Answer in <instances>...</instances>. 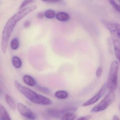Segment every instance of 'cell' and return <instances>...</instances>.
<instances>
[{
	"mask_svg": "<svg viewBox=\"0 0 120 120\" xmlns=\"http://www.w3.org/2000/svg\"><path fill=\"white\" fill-rule=\"evenodd\" d=\"M15 85L17 90L33 103L45 105H50L52 103L50 99L22 85L18 81H15Z\"/></svg>",
	"mask_w": 120,
	"mask_h": 120,
	"instance_id": "1",
	"label": "cell"
},
{
	"mask_svg": "<svg viewBox=\"0 0 120 120\" xmlns=\"http://www.w3.org/2000/svg\"><path fill=\"white\" fill-rule=\"evenodd\" d=\"M19 21L16 17L14 15L6 23L2 34L1 50L3 53H5L6 52L10 37L17 23Z\"/></svg>",
	"mask_w": 120,
	"mask_h": 120,
	"instance_id": "2",
	"label": "cell"
},
{
	"mask_svg": "<svg viewBox=\"0 0 120 120\" xmlns=\"http://www.w3.org/2000/svg\"><path fill=\"white\" fill-rule=\"evenodd\" d=\"M118 69V63L117 61H114L111 64L108 82L107 83V88L110 92H114L117 88Z\"/></svg>",
	"mask_w": 120,
	"mask_h": 120,
	"instance_id": "3",
	"label": "cell"
},
{
	"mask_svg": "<svg viewBox=\"0 0 120 120\" xmlns=\"http://www.w3.org/2000/svg\"><path fill=\"white\" fill-rule=\"evenodd\" d=\"M115 98L114 92H109L104 98L91 109V112H97L104 111L113 102Z\"/></svg>",
	"mask_w": 120,
	"mask_h": 120,
	"instance_id": "4",
	"label": "cell"
},
{
	"mask_svg": "<svg viewBox=\"0 0 120 120\" xmlns=\"http://www.w3.org/2000/svg\"><path fill=\"white\" fill-rule=\"evenodd\" d=\"M77 110L76 108L73 107L65 108L59 109H47V112L48 115L54 118L62 117L65 114L69 112H74Z\"/></svg>",
	"mask_w": 120,
	"mask_h": 120,
	"instance_id": "5",
	"label": "cell"
},
{
	"mask_svg": "<svg viewBox=\"0 0 120 120\" xmlns=\"http://www.w3.org/2000/svg\"><path fill=\"white\" fill-rule=\"evenodd\" d=\"M17 109L19 113L23 116L31 120H35L36 118V114L26 105L22 103L17 104Z\"/></svg>",
	"mask_w": 120,
	"mask_h": 120,
	"instance_id": "6",
	"label": "cell"
},
{
	"mask_svg": "<svg viewBox=\"0 0 120 120\" xmlns=\"http://www.w3.org/2000/svg\"><path fill=\"white\" fill-rule=\"evenodd\" d=\"M107 88V86L106 83H105L101 88L100 89L98 92L91 99L85 102L83 104L82 106H87L93 104L97 102L101 98V97H102V95L104 94L105 91L106 90Z\"/></svg>",
	"mask_w": 120,
	"mask_h": 120,
	"instance_id": "7",
	"label": "cell"
},
{
	"mask_svg": "<svg viewBox=\"0 0 120 120\" xmlns=\"http://www.w3.org/2000/svg\"><path fill=\"white\" fill-rule=\"evenodd\" d=\"M101 22L109 30L111 34L116 33L118 37L120 38V26L119 24L109 22L104 19L102 20Z\"/></svg>",
	"mask_w": 120,
	"mask_h": 120,
	"instance_id": "8",
	"label": "cell"
},
{
	"mask_svg": "<svg viewBox=\"0 0 120 120\" xmlns=\"http://www.w3.org/2000/svg\"><path fill=\"white\" fill-rule=\"evenodd\" d=\"M111 35L115 50V55L116 58L119 61L120 57V38L118 37L116 33L112 34Z\"/></svg>",
	"mask_w": 120,
	"mask_h": 120,
	"instance_id": "9",
	"label": "cell"
},
{
	"mask_svg": "<svg viewBox=\"0 0 120 120\" xmlns=\"http://www.w3.org/2000/svg\"><path fill=\"white\" fill-rule=\"evenodd\" d=\"M0 116L3 120H11L7 110L1 104H0Z\"/></svg>",
	"mask_w": 120,
	"mask_h": 120,
	"instance_id": "10",
	"label": "cell"
},
{
	"mask_svg": "<svg viewBox=\"0 0 120 120\" xmlns=\"http://www.w3.org/2000/svg\"><path fill=\"white\" fill-rule=\"evenodd\" d=\"M23 80L25 83L29 86H34L36 85L35 80L32 76L29 75H24L23 77Z\"/></svg>",
	"mask_w": 120,
	"mask_h": 120,
	"instance_id": "11",
	"label": "cell"
},
{
	"mask_svg": "<svg viewBox=\"0 0 120 120\" xmlns=\"http://www.w3.org/2000/svg\"><path fill=\"white\" fill-rule=\"evenodd\" d=\"M57 19L61 22H66L69 19V16L68 14L64 12H60L56 15Z\"/></svg>",
	"mask_w": 120,
	"mask_h": 120,
	"instance_id": "12",
	"label": "cell"
},
{
	"mask_svg": "<svg viewBox=\"0 0 120 120\" xmlns=\"http://www.w3.org/2000/svg\"><path fill=\"white\" fill-rule=\"evenodd\" d=\"M12 63L14 66L16 68H21L22 64L21 59L17 56H14L12 57Z\"/></svg>",
	"mask_w": 120,
	"mask_h": 120,
	"instance_id": "13",
	"label": "cell"
},
{
	"mask_svg": "<svg viewBox=\"0 0 120 120\" xmlns=\"http://www.w3.org/2000/svg\"><path fill=\"white\" fill-rule=\"evenodd\" d=\"M55 95L58 99H63L67 98L68 96V94L66 91L64 90H59L55 93Z\"/></svg>",
	"mask_w": 120,
	"mask_h": 120,
	"instance_id": "14",
	"label": "cell"
},
{
	"mask_svg": "<svg viewBox=\"0 0 120 120\" xmlns=\"http://www.w3.org/2000/svg\"><path fill=\"white\" fill-rule=\"evenodd\" d=\"M76 117V114L74 112H69L64 114L61 120H74Z\"/></svg>",
	"mask_w": 120,
	"mask_h": 120,
	"instance_id": "15",
	"label": "cell"
},
{
	"mask_svg": "<svg viewBox=\"0 0 120 120\" xmlns=\"http://www.w3.org/2000/svg\"><path fill=\"white\" fill-rule=\"evenodd\" d=\"M5 99L7 103L9 106L12 109H15L16 107V104L11 97L8 94H6Z\"/></svg>",
	"mask_w": 120,
	"mask_h": 120,
	"instance_id": "16",
	"label": "cell"
},
{
	"mask_svg": "<svg viewBox=\"0 0 120 120\" xmlns=\"http://www.w3.org/2000/svg\"><path fill=\"white\" fill-rule=\"evenodd\" d=\"M44 16L48 19H53L56 16V13L54 10H48L45 11L44 14Z\"/></svg>",
	"mask_w": 120,
	"mask_h": 120,
	"instance_id": "17",
	"label": "cell"
},
{
	"mask_svg": "<svg viewBox=\"0 0 120 120\" xmlns=\"http://www.w3.org/2000/svg\"><path fill=\"white\" fill-rule=\"evenodd\" d=\"M11 46L13 49L16 50L18 49L19 46V40L16 38H14L11 42Z\"/></svg>",
	"mask_w": 120,
	"mask_h": 120,
	"instance_id": "18",
	"label": "cell"
},
{
	"mask_svg": "<svg viewBox=\"0 0 120 120\" xmlns=\"http://www.w3.org/2000/svg\"><path fill=\"white\" fill-rule=\"evenodd\" d=\"M37 88L39 91L43 93H45V94H50L51 92V90L49 88L46 87L38 86L37 87Z\"/></svg>",
	"mask_w": 120,
	"mask_h": 120,
	"instance_id": "19",
	"label": "cell"
},
{
	"mask_svg": "<svg viewBox=\"0 0 120 120\" xmlns=\"http://www.w3.org/2000/svg\"><path fill=\"white\" fill-rule=\"evenodd\" d=\"M109 2L110 3V4L114 8H115L118 11L120 12V6L116 3L115 1L111 0H109Z\"/></svg>",
	"mask_w": 120,
	"mask_h": 120,
	"instance_id": "20",
	"label": "cell"
},
{
	"mask_svg": "<svg viewBox=\"0 0 120 120\" xmlns=\"http://www.w3.org/2000/svg\"><path fill=\"white\" fill-rule=\"evenodd\" d=\"M34 2V0H25L22 3V4L20 6V8H19V10H21L22 9H23L24 7H26V5H28L29 4H30L32 3L33 2Z\"/></svg>",
	"mask_w": 120,
	"mask_h": 120,
	"instance_id": "21",
	"label": "cell"
},
{
	"mask_svg": "<svg viewBox=\"0 0 120 120\" xmlns=\"http://www.w3.org/2000/svg\"><path fill=\"white\" fill-rule=\"evenodd\" d=\"M91 117H92V116L91 115H87L85 116L79 117L76 120H90Z\"/></svg>",
	"mask_w": 120,
	"mask_h": 120,
	"instance_id": "22",
	"label": "cell"
},
{
	"mask_svg": "<svg viewBox=\"0 0 120 120\" xmlns=\"http://www.w3.org/2000/svg\"><path fill=\"white\" fill-rule=\"evenodd\" d=\"M102 68L101 67H98V69H97V71H96V76L97 77H99L100 76L102 73Z\"/></svg>",
	"mask_w": 120,
	"mask_h": 120,
	"instance_id": "23",
	"label": "cell"
},
{
	"mask_svg": "<svg viewBox=\"0 0 120 120\" xmlns=\"http://www.w3.org/2000/svg\"><path fill=\"white\" fill-rule=\"evenodd\" d=\"M30 25V22L29 21H26L24 24V27L26 28H28Z\"/></svg>",
	"mask_w": 120,
	"mask_h": 120,
	"instance_id": "24",
	"label": "cell"
},
{
	"mask_svg": "<svg viewBox=\"0 0 120 120\" xmlns=\"http://www.w3.org/2000/svg\"><path fill=\"white\" fill-rule=\"evenodd\" d=\"M44 14L42 12L38 13L37 15V17L39 19H42L44 17Z\"/></svg>",
	"mask_w": 120,
	"mask_h": 120,
	"instance_id": "25",
	"label": "cell"
},
{
	"mask_svg": "<svg viewBox=\"0 0 120 120\" xmlns=\"http://www.w3.org/2000/svg\"><path fill=\"white\" fill-rule=\"evenodd\" d=\"M58 1H59L58 0H47V1H43V2L47 3H54Z\"/></svg>",
	"mask_w": 120,
	"mask_h": 120,
	"instance_id": "26",
	"label": "cell"
},
{
	"mask_svg": "<svg viewBox=\"0 0 120 120\" xmlns=\"http://www.w3.org/2000/svg\"><path fill=\"white\" fill-rule=\"evenodd\" d=\"M113 120H119V119L116 116H114L113 117Z\"/></svg>",
	"mask_w": 120,
	"mask_h": 120,
	"instance_id": "27",
	"label": "cell"
},
{
	"mask_svg": "<svg viewBox=\"0 0 120 120\" xmlns=\"http://www.w3.org/2000/svg\"><path fill=\"white\" fill-rule=\"evenodd\" d=\"M2 88L1 83L0 82V92H2Z\"/></svg>",
	"mask_w": 120,
	"mask_h": 120,
	"instance_id": "28",
	"label": "cell"
},
{
	"mask_svg": "<svg viewBox=\"0 0 120 120\" xmlns=\"http://www.w3.org/2000/svg\"><path fill=\"white\" fill-rule=\"evenodd\" d=\"M0 120H3L2 119V118H0Z\"/></svg>",
	"mask_w": 120,
	"mask_h": 120,
	"instance_id": "29",
	"label": "cell"
}]
</instances>
